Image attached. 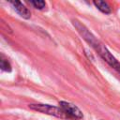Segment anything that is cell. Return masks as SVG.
Instances as JSON below:
<instances>
[{
  "mask_svg": "<svg viewBox=\"0 0 120 120\" xmlns=\"http://www.w3.org/2000/svg\"><path fill=\"white\" fill-rule=\"evenodd\" d=\"M73 26L76 28L78 33L81 35V37L98 53V55L105 61L107 62L113 69H115L119 74H120V63L116 60V58L110 52V51L107 49V47L99 40L98 39L93 33L83 24L79 20L73 19L72 21Z\"/></svg>",
  "mask_w": 120,
  "mask_h": 120,
  "instance_id": "1",
  "label": "cell"
},
{
  "mask_svg": "<svg viewBox=\"0 0 120 120\" xmlns=\"http://www.w3.org/2000/svg\"><path fill=\"white\" fill-rule=\"evenodd\" d=\"M0 68L3 71H6V72L11 71V65H10L9 61L4 57L3 54H1V57H0Z\"/></svg>",
  "mask_w": 120,
  "mask_h": 120,
  "instance_id": "6",
  "label": "cell"
},
{
  "mask_svg": "<svg viewBox=\"0 0 120 120\" xmlns=\"http://www.w3.org/2000/svg\"><path fill=\"white\" fill-rule=\"evenodd\" d=\"M10 4L13 6L14 9L17 11V13L21 17H22L23 19H26V20L31 18V12H30V10L24 5H22V2L15 0V1H10Z\"/></svg>",
  "mask_w": 120,
  "mask_h": 120,
  "instance_id": "4",
  "label": "cell"
},
{
  "mask_svg": "<svg viewBox=\"0 0 120 120\" xmlns=\"http://www.w3.org/2000/svg\"><path fill=\"white\" fill-rule=\"evenodd\" d=\"M93 4L96 6V8L100 10L102 13H105V14H110L112 12V8L110 7V5L105 2V1H94Z\"/></svg>",
  "mask_w": 120,
  "mask_h": 120,
  "instance_id": "5",
  "label": "cell"
},
{
  "mask_svg": "<svg viewBox=\"0 0 120 120\" xmlns=\"http://www.w3.org/2000/svg\"><path fill=\"white\" fill-rule=\"evenodd\" d=\"M59 107L64 111L68 118L69 119H76V120H82L83 118L82 112L74 104L68 102V101H59Z\"/></svg>",
  "mask_w": 120,
  "mask_h": 120,
  "instance_id": "3",
  "label": "cell"
},
{
  "mask_svg": "<svg viewBox=\"0 0 120 120\" xmlns=\"http://www.w3.org/2000/svg\"><path fill=\"white\" fill-rule=\"evenodd\" d=\"M29 4L32 5L35 8L37 9H39V10H42L46 8V3L42 0H34V1H29Z\"/></svg>",
  "mask_w": 120,
  "mask_h": 120,
  "instance_id": "7",
  "label": "cell"
},
{
  "mask_svg": "<svg viewBox=\"0 0 120 120\" xmlns=\"http://www.w3.org/2000/svg\"><path fill=\"white\" fill-rule=\"evenodd\" d=\"M28 107L31 110L36 111L38 112H41L44 114H48V115H52V116H55L58 118H63V119L68 118V116L66 115V113L60 107L52 106L49 104H39V103L38 104H29Z\"/></svg>",
  "mask_w": 120,
  "mask_h": 120,
  "instance_id": "2",
  "label": "cell"
}]
</instances>
